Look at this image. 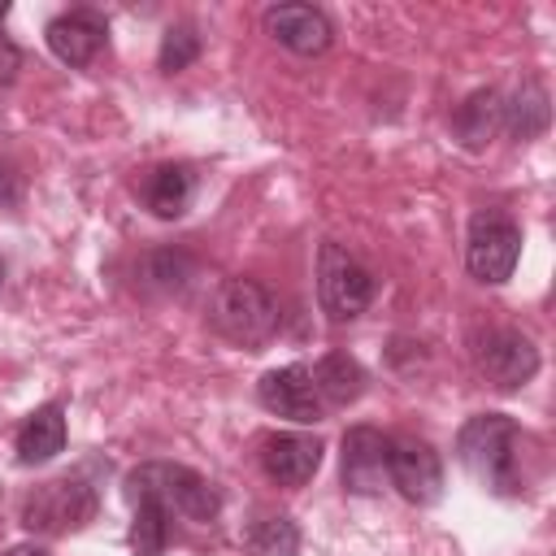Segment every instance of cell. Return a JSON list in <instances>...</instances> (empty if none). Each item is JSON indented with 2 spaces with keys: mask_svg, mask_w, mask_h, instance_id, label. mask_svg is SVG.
<instances>
[{
  "mask_svg": "<svg viewBox=\"0 0 556 556\" xmlns=\"http://www.w3.org/2000/svg\"><path fill=\"white\" fill-rule=\"evenodd\" d=\"M456 460L491 495H521V426L504 413H478L456 434Z\"/></svg>",
  "mask_w": 556,
  "mask_h": 556,
  "instance_id": "cell-1",
  "label": "cell"
},
{
  "mask_svg": "<svg viewBox=\"0 0 556 556\" xmlns=\"http://www.w3.org/2000/svg\"><path fill=\"white\" fill-rule=\"evenodd\" d=\"M122 491H126L130 504L135 500H156V504L169 508V517L178 513L187 521H213L217 508H222L217 486L204 473H195L191 465H174V460H143V465H135L126 473Z\"/></svg>",
  "mask_w": 556,
  "mask_h": 556,
  "instance_id": "cell-2",
  "label": "cell"
},
{
  "mask_svg": "<svg viewBox=\"0 0 556 556\" xmlns=\"http://www.w3.org/2000/svg\"><path fill=\"white\" fill-rule=\"evenodd\" d=\"M278 300L256 278H226L208 300V326L235 348H261L278 334Z\"/></svg>",
  "mask_w": 556,
  "mask_h": 556,
  "instance_id": "cell-3",
  "label": "cell"
},
{
  "mask_svg": "<svg viewBox=\"0 0 556 556\" xmlns=\"http://www.w3.org/2000/svg\"><path fill=\"white\" fill-rule=\"evenodd\" d=\"M96 508H100V491L83 473H65L35 486L22 500V526L30 534H74L87 521H96Z\"/></svg>",
  "mask_w": 556,
  "mask_h": 556,
  "instance_id": "cell-4",
  "label": "cell"
},
{
  "mask_svg": "<svg viewBox=\"0 0 556 556\" xmlns=\"http://www.w3.org/2000/svg\"><path fill=\"white\" fill-rule=\"evenodd\" d=\"M374 300V274L339 243L317 248V304L330 321H352Z\"/></svg>",
  "mask_w": 556,
  "mask_h": 556,
  "instance_id": "cell-5",
  "label": "cell"
},
{
  "mask_svg": "<svg viewBox=\"0 0 556 556\" xmlns=\"http://www.w3.org/2000/svg\"><path fill=\"white\" fill-rule=\"evenodd\" d=\"M473 369L495 387V391H517L539 374V348L530 334L513 326H486L473 334Z\"/></svg>",
  "mask_w": 556,
  "mask_h": 556,
  "instance_id": "cell-6",
  "label": "cell"
},
{
  "mask_svg": "<svg viewBox=\"0 0 556 556\" xmlns=\"http://www.w3.org/2000/svg\"><path fill=\"white\" fill-rule=\"evenodd\" d=\"M521 256V226L500 213V208H482L469 222V243H465V265L478 282H508Z\"/></svg>",
  "mask_w": 556,
  "mask_h": 556,
  "instance_id": "cell-7",
  "label": "cell"
},
{
  "mask_svg": "<svg viewBox=\"0 0 556 556\" xmlns=\"http://www.w3.org/2000/svg\"><path fill=\"white\" fill-rule=\"evenodd\" d=\"M387 478L408 504H434L443 495V460L417 434L387 439Z\"/></svg>",
  "mask_w": 556,
  "mask_h": 556,
  "instance_id": "cell-8",
  "label": "cell"
},
{
  "mask_svg": "<svg viewBox=\"0 0 556 556\" xmlns=\"http://www.w3.org/2000/svg\"><path fill=\"white\" fill-rule=\"evenodd\" d=\"M256 400H261L265 413L287 417V421H300V426H313V421H321V413H326V404H321V395H317V387H313L308 365H282V369L261 374Z\"/></svg>",
  "mask_w": 556,
  "mask_h": 556,
  "instance_id": "cell-9",
  "label": "cell"
},
{
  "mask_svg": "<svg viewBox=\"0 0 556 556\" xmlns=\"http://www.w3.org/2000/svg\"><path fill=\"white\" fill-rule=\"evenodd\" d=\"M265 30L282 48H291L300 56H317L334 39L330 17L321 9H313V4H274V9H265Z\"/></svg>",
  "mask_w": 556,
  "mask_h": 556,
  "instance_id": "cell-10",
  "label": "cell"
},
{
  "mask_svg": "<svg viewBox=\"0 0 556 556\" xmlns=\"http://www.w3.org/2000/svg\"><path fill=\"white\" fill-rule=\"evenodd\" d=\"M321 452L317 434H269L261 443V469L278 486H304L321 469Z\"/></svg>",
  "mask_w": 556,
  "mask_h": 556,
  "instance_id": "cell-11",
  "label": "cell"
},
{
  "mask_svg": "<svg viewBox=\"0 0 556 556\" xmlns=\"http://www.w3.org/2000/svg\"><path fill=\"white\" fill-rule=\"evenodd\" d=\"M109 39V22L96 9H70L48 22V48L65 65H91Z\"/></svg>",
  "mask_w": 556,
  "mask_h": 556,
  "instance_id": "cell-12",
  "label": "cell"
},
{
  "mask_svg": "<svg viewBox=\"0 0 556 556\" xmlns=\"http://www.w3.org/2000/svg\"><path fill=\"white\" fill-rule=\"evenodd\" d=\"M387 478V434L374 426H352L343 434V491L374 495Z\"/></svg>",
  "mask_w": 556,
  "mask_h": 556,
  "instance_id": "cell-13",
  "label": "cell"
},
{
  "mask_svg": "<svg viewBox=\"0 0 556 556\" xmlns=\"http://www.w3.org/2000/svg\"><path fill=\"white\" fill-rule=\"evenodd\" d=\"M143 204H148V213L152 217H161V222H174V217H182L187 208H191V200H195V174H191V165H182V161H169V165H156L148 178H143Z\"/></svg>",
  "mask_w": 556,
  "mask_h": 556,
  "instance_id": "cell-14",
  "label": "cell"
},
{
  "mask_svg": "<svg viewBox=\"0 0 556 556\" xmlns=\"http://www.w3.org/2000/svg\"><path fill=\"white\" fill-rule=\"evenodd\" d=\"M13 447H17V465H48L52 456H61L65 452V408L61 404H43V408H35L22 426H17V439H13Z\"/></svg>",
  "mask_w": 556,
  "mask_h": 556,
  "instance_id": "cell-15",
  "label": "cell"
},
{
  "mask_svg": "<svg viewBox=\"0 0 556 556\" xmlns=\"http://www.w3.org/2000/svg\"><path fill=\"white\" fill-rule=\"evenodd\" d=\"M308 374H313V387H317L326 408H343L365 391V369L348 352H326Z\"/></svg>",
  "mask_w": 556,
  "mask_h": 556,
  "instance_id": "cell-16",
  "label": "cell"
},
{
  "mask_svg": "<svg viewBox=\"0 0 556 556\" xmlns=\"http://www.w3.org/2000/svg\"><path fill=\"white\" fill-rule=\"evenodd\" d=\"M500 126L513 135V139H534L547 130V91L526 78L504 104H500Z\"/></svg>",
  "mask_w": 556,
  "mask_h": 556,
  "instance_id": "cell-17",
  "label": "cell"
},
{
  "mask_svg": "<svg viewBox=\"0 0 556 556\" xmlns=\"http://www.w3.org/2000/svg\"><path fill=\"white\" fill-rule=\"evenodd\" d=\"M500 104H504V96H500L495 87L473 91V96L452 113V130H456V139H460L465 148H482V143L500 130Z\"/></svg>",
  "mask_w": 556,
  "mask_h": 556,
  "instance_id": "cell-18",
  "label": "cell"
},
{
  "mask_svg": "<svg viewBox=\"0 0 556 556\" xmlns=\"http://www.w3.org/2000/svg\"><path fill=\"white\" fill-rule=\"evenodd\" d=\"M165 543H169V508L156 500H135L130 552L135 556H165Z\"/></svg>",
  "mask_w": 556,
  "mask_h": 556,
  "instance_id": "cell-19",
  "label": "cell"
},
{
  "mask_svg": "<svg viewBox=\"0 0 556 556\" xmlns=\"http://www.w3.org/2000/svg\"><path fill=\"white\" fill-rule=\"evenodd\" d=\"M139 274H143V287L165 291V295H178V291H187L195 265L182 252H148L143 265H139Z\"/></svg>",
  "mask_w": 556,
  "mask_h": 556,
  "instance_id": "cell-20",
  "label": "cell"
},
{
  "mask_svg": "<svg viewBox=\"0 0 556 556\" xmlns=\"http://www.w3.org/2000/svg\"><path fill=\"white\" fill-rule=\"evenodd\" d=\"M252 556H300V530L291 517H261L248 534Z\"/></svg>",
  "mask_w": 556,
  "mask_h": 556,
  "instance_id": "cell-21",
  "label": "cell"
},
{
  "mask_svg": "<svg viewBox=\"0 0 556 556\" xmlns=\"http://www.w3.org/2000/svg\"><path fill=\"white\" fill-rule=\"evenodd\" d=\"M195 56H200V35H195L191 26H169V30L161 35V48H156L161 74H178V70H187Z\"/></svg>",
  "mask_w": 556,
  "mask_h": 556,
  "instance_id": "cell-22",
  "label": "cell"
},
{
  "mask_svg": "<svg viewBox=\"0 0 556 556\" xmlns=\"http://www.w3.org/2000/svg\"><path fill=\"white\" fill-rule=\"evenodd\" d=\"M17 65H22V52L0 35V83H13V74H17Z\"/></svg>",
  "mask_w": 556,
  "mask_h": 556,
  "instance_id": "cell-23",
  "label": "cell"
},
{
  "mask_svg": "<svg viewBox=\"0 0 556 556\" xmlns=\"http://www.w3.org/2000/svg\"><path fill=\"white\" fill-rule=\"evenodd\" d=\"M0 204H17V178L0 165Z\"/></svg>",
  "mask_w": 556,
  "mask_h": 556,
  "instance_id": "cell-24",
  "label": "cell"
},
{
  "mask_svg": "<svg viewBox=\"0 0 556 556\" xmlns=\"http://www.w3.org/2000/svg\"><path fill=\"white\" fill-rule=\"evenodd\" d=\"M0 556H48V547H39V543H17V547H9V552H0Z\"/></svg>",
  "mask_w": 556,
  "mask_h": 556,
  "instance_id": "cell-25",
  "label": "cell"
},
{
  "mask_svg": "<svg viewBox=\"0 0 556 556\" xmlns=\"http://www.w3.org/2000/svg\"><path fill=\"white\" fill-rule=\"evenodd\" d=\"M4 17H9V0H0V22H4Z\"/></svg>",
  "mask_w": 556,
  "mask_h": 556,
  "instance_id": "cell-26",
  "label": "cell"
},
{
  "mask_svg": "<svg viewBox=\"0 0 556 556\" xmlns=\"http://www.w3.org/2000/svg\"><path fill=\"white\" fill-rule=\"evenodd\" d=\"M0 287H4V261H0Z\"/></svg>",
  "mask_w": 556,
  "mask_h": 556,
  "instance_id": "cell-27",
  "label": "cell"
}]
</instances>
